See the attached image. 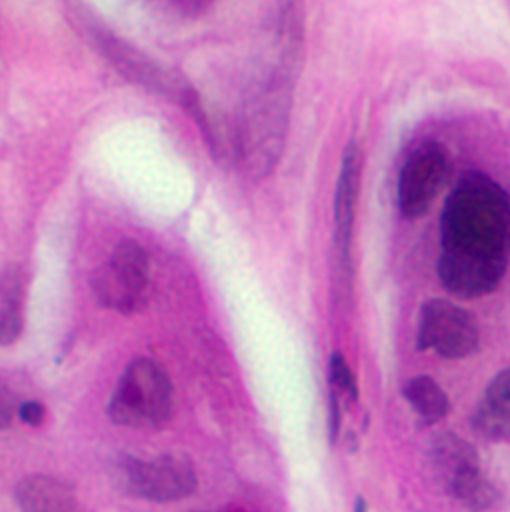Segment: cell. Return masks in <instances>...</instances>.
Wrapping results in <instances>:
<instances>
[{
  "label": "cell",
  "instance_id": "15",
  "mask_svg": "<svg viewBox=\"0 0 510 512\" xmlns=\"http://www.w3.org/2000/svg\"><path fill=\"white\" fill-rule=\"evenodd\" d=\"M172 2L181 16L197 19L209 10L213 0H172Z\"/></svg>",
  "mask_w": 510,
  "mask_h": 512
},
{
  "label": "cell",
  "instance_id": "3",
  "mask_svg": "<svg viewBox=\"0 0 510 512\" xmlns=\"http://www.w3.org/2000/svg\"><path fill=\"white\" fill-rule=\"evenodd\" d=\"M112 479L121 491L155 503L180 502L197 490V471L181 453H164L154 459L120 456L112 463Z\"/></svg>",
  "mask_w": 510,
  "mask_h": 512
},
{
  "label": "cell",
  "instance_id": "16",
  "mask_svg": "<svg viewBox=\"0 0 510 512\" xmlns=\"http://www.w3.org/2000/svg\"><path fill=\"white\" fill-rule=\"evenodd\" d=\"M207 512H247L246 509L239 508V506H224V508L216 509V511H207Z\"/></svg>",
  "mask_w": 510,
  "mask_h": 512
},
{
  "label": "cell",
  "instance_id": "7",
  "mask_svg": "<svg viewBox=\"0 0 510 512\" xmlns=\"http://www.w3.org/2000/svg\"><path fill=\"white\" fill-rule=\"evenodd\" d=\"M448 172V157L442 145L426 142L406 158L397 184V203L406 218H419L429 211Z\"/></svg>",
  "mask_w": 510,
  "mask_h": 512
},
{
  "label": "cell",
  "instance_id": "13",
  "mask_svg": "<svg viewBox=\"0 0 510 512\" xmlns=\"http://www.w3.org/2000/svg\"><path fill=\"white\" fill-rule=\"evenodd\" d=\"M330 382L333 391L347 394L350 399H357V385L344 356L334 353L330 361Z\"/></svg>",
  "mask_w": 510,
  "mask_h": 512
},
{
  "label": "cell",
  "instance_id": "9",
  "mask_svg": "<svg viewBox=\"0 0 510 512\" xmlns=\"http://www.w3.org/2000/svg\"><path fill=\"white\" fill-rule=\"evenodd\" d=\"M20 512H74L76 494L66 480L34 474L17 483L14 490Z\"/></svg>",
  "mask_w": 510,
  "mask_h": 512
},
{
  "label": "cell",
  "instance_id": "10",
  "mask_svg": "<svg viewBox=\"0 0 510 512\" xmlns=\"http://www.w3.org/2000/svg\"><path fill=\"white\" fill-rule=\"evenodd\" d=\"M472 425L488 439H510V368L492 379L472 417Z\"/></svg>",
  "mask_w": 510,
  "mask_h": 512
},
{
  "label": "cell",
  "instance_id": "11",
  "mask_svg": "<svg viewBox=\"0 0 510 512\" xmlns=\"http://www.w3.org/2000/svg\"><path fill=\"white\" fill-rule=\"evenodd\" d=\"M403 396L426 424H437L449 413V398L431 376L409 379L403 387Z\"/></svg>",
  "mask_w": 510,
  "mask_h": 512
},
{
  "label": "cell",
  "instance_id": "4",
  "mask_svg": "<svg viewBox=\"0 0 510 512\" xmlns=\"http://www.w3.org/2000/svg\"><path fill=\"white\" fill-rule=\"evenodd\" d=\"M95 301L114 312H140L151 295V261L143 246L123 241L91 276Z\"/></svg>",
  "mask_w": 510,
  "mask_h": 512
},
{
  "label": "cell",
  "instance_id": "1",
  "mask_svg": "<svg viewBox=\"0 0 510 512\" xmlns=\"http://www.w3.org/2000/svg\"><path fill=\"white\" fill-rule=\"evenodd\" d=\"M510 258V195L486 175L458 181L442 215L443 287L461 299L497 289Z\"/></svg>",
  "mask_w": 510,
  "mask_h": 512
},
{
  "label": "cell",
  "instance_id": "2",
  "mask_svg": "<svg viewBox=\"0 0 510 512\" xmlns=\"http://www.w3.org/2000/svg\"><path fill=\"white\" fill-rule=\"evenodd\" d=\"M174 411V385L163 365L149 358L135 359L126 367L108 405L115 425L135 430L163 427Z\"/></svg>",
  "mask_w": 510,
  "mask_h": 512
},
{
  "label": "cell",
  "instance_id": "14",
  "mask_svg": "<svg viewBox=\"0 0 510 512\" xmlns=\"http://www.w3.org/2000/svg\"><path fill=\"white\" fill-rule=\"evenodd\" d=\"M17 413L20 419L31 427H39L45 421V407L37 401L23 402Z\"/></svg>",
  "mask_w": 510,
  "mask_h": 512
},
{
  "label": "cell",
  "instance_id": "12",
  "mask_svg": "<svg viewBox=\"0 0 510 512\" xmlns=\"http://www.w3.org/2000/svg\"><path fill=\"white\" fill-rule=\"evenodd\" d=\"M23 287L19 273H5L2 279V307H0V341L13 344L22 332Z\"/></svg>",
  "mask_w": 510,
  "mask_h": 512
},
{
  "label": "cell",
  "instance_id": "6",
  "mask_svg": "<svg viewBox=\"0 0 510 512\" xmlns=\"http://www.w3.org/2000/svg\"><path fill=\"white\" fill-rule=\"evenodd\" d=\"M417 345L445 359L468 358L480 345L477 319L455 302L431 299L420 309Z\"/></svg>",
  "mask_w": 510,
  "mask_h": 512
},
{
  "label": "cell",
  "instance_id": "5",
  "mask_svg": "<svg viewBox=\"0 0 510 512\" xmlns=\"http://www.w3.org/2000/svg\"><path fill=\"white\" fill-rule=\"evenodd\" d=\"M429 462L445 490L471 511L491 508L497 491L480 470L477 450L452 433L437 434L429 442Z\"/></svg>",
  "mask_w": 510,
  "mask_h": 512
},
{
  "label": "cell",
  "instance_id": "8",
  "mask_svg": "<svg viewBox=\"0 0 510 512\" xmlns=\"http://www.w3.org/2000/svg\"><path fill=\"white\" fill-rule=\"evenodd\" d=\"M360 184V154L354 143L348 145L337 178L334 195V224H336V244L342 255H348L351 230H353L354 212H356L357 194Z\"/></svg>",
  "mask_w": 510,
  "mask_h": 512
},
{
  "label": "cell",
  "instance_id": "17",
  "mask_svg": "<svg viewBox=\"0 0 510 512\" xmlns=\"http://www.w3.org/2000/svg\"><path fill=\"white\" fill-rule=\"evenodd\" d=\"M356 512H367V505H365V500H357Z\"/></svg>",
  "mask_w": 510,
  "mask_h": 512
}]
</instances>
